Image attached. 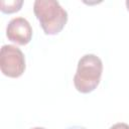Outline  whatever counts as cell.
Returning a JSON list of instances; mask_svg holds the SVG:
<instances>
[{"label": "cell", "instance_id": "obj_1", "mask_svg": "<svg viewBox=\"0 0 129 129\" xmlns=\"http://www.w3.org/2000/svg\"><path fill=\"white\" fill-rule=\"evenodd\" d=\"M33 11L44 33L48 35L59 33L68 21V13L57 1L36 0Z\"/></svg>", "mask_w": 129, "mask_h": 129}, {"label": "cell", "instance_id": "obj_2", "mask_svg": "<svg viewBox=\"0 0 129 129\" xmlns=\"http://www.w3.org/2000/svg\"><path fill=\"white\" fill-rule=\"evenodd\" d=\"M102 72L103 63L99 56L92 53L83 55L79 59L77 72L74 77L76 89L83 94L93 92L100 84Z\"/></svg>", "mask_w": 129, "mask_h": 129}, {"label": "cell", "instance_id": "obj_3", "mask_svg": "<svg viewBox=\"0 0 129 129\" xmlns=\"http://www.w3.org/2000/svg\"><path fill=\"white\" fill-rule=\"evenodd\" d=\"M0 69L2 74L6 77H20L25 71V58L23 52L15 45H3L0 51Z\"/></svg>", "mask_w": 129, "mask_h": 129}, {"label": "cell", "instance_id": "obj_4", "mask_svg": "<svg viewBox=\"0 0 129 129\" xmlns=\"http://www.w3.org/2000/svg\"><path fill=\"white\" fill-rule=\"evenodd\" d=\"M7 38L19 45L27 44L32 37V28L29 22L23 17L11 19L6 28Z\"/></svg>", "mask_w": 129, "mask_h": 129}, {"label": "cell", "instance_id": "obj_5", "mask_svg": "<svg viewBox=\"0 0 129 129\" xmlns=\"http://www.w3.org/2000/svg\"><path fill=\"white\" fill-rule=\"evenodd\" d=\"M23 4L22 0H11V1H4L2 0L0 2V9L4 13H14L20 10L21 6Z\"/></svg>", "mask_w": 129, "mask_h": 129}, {"label": "cell", "instance_id": "obj_6", "mask_svg": "<svg viewBox=\"0 0 129 129\" xmlns=\"http://www.w3.org/2000/svg\"><path fill=\"white\" fill-rule=\"evenodd\" d=\"M110 129H129V125L126 123H116Z\"/></svg>", "mask_w": 129, "mask_h": 129}, {"label": "cell", "instance_id": "obj_7", "mask_svg": "<svg viewBox=\"0 0 129 129\" xmlns=\"http://www.w3.org/2000/svg\"><path fill=\"white\" fill-rule=\"evenodd\" d=\"M68 129H86L85 127H81V126H73V127H70Z\"/></svg>", "mask_w": 129, "mask_h": 129}, {"label": "cell", "instance_id": "obj_8", "mask_svg": "<svg viewBox=\"0 0 129 129\" xmlns=\"http://www.w3.org/2000/svg\"><path fill=\"white\" fill-rule=\"evenodd\" d=\"M126 7H127V10L129 11V0L126 1Z\"/></svg>", "mask_w": 129, "mask_h": 129}, {"label": "cell", "instance_id": "obj_9", "mask_svg": "<svg viewBox=\"0 0 129 129\" xmlns=\"http://www.w3.org/2000/svg\"><path fill=\"white\" fill-rule=\"evenodd\" d=\"M32 129H45V128H42V127H34Z\"/></svg>", "mask_w": 129, "mask_h": 129}]
</instances>
